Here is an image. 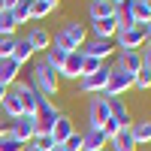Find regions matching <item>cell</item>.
<instances>
[{"label": "cell", "mask_w": 151, "mask_h": 151, "mask_svg": "<svg viewBox=\"0 0 151 151\" xmlns=\"http://www.w3.org/2000/svg\"><path fill=\"white\" fill-rule=\"evenodd\" d=\"M85 24L79 21H64V27H60L55 33V48H60V52H76V48H82L85 45Z\"/></svg>", "instance_id": "1"}, {"label": "cell", "mask_w": 151, "mask_h": 151, "mask_svg": "<svg viewBox=\"0 0 151 151\" xmlns=\"http://www.w3.org/2000/svg\"><path fill=\"white\" fill-rule=\"evenodd\" d=\"M30 85L36 88V94H40V97L48 100V97H55V94H58L60 79H58V73H55V70H48L42 60H40V64L33 67V73H30Z\"/></svg>", "instance_id": "2"}, {"label": "cell", "mask_w": 151, "mask_h": 151, "mask_svg": "<svg viewBox=\"0 0 151 151\" xmlns=\"http://www.w3.org/2000/svg\"><path fill=\"white\" fill-rule=\"evenodd\" d=\"M115 48L118 52H139V48L148 42L145 40V24H133V27H124L115 33Z\"/></svg>", "instance_id": "3"}, {"label": "cell", "mask_w": 151, "mask_h": 151, "mask_svg": "<svg viewBox=\"0 0 151 151\" xmlns=\"http://www.w3.org/2000/svg\"><path fill=\"white\" fill-rule=\"evenodd\" d=\"M6 130H9L12 139H18L21 145H27V142L36 139V118L33 115H21V118L12 121V127H6Z\"/></svg>", "instance_id": "4"}, {"label": "cell", "mask_w": 151, "mask_h": 151, "mask_svg": "<svg viewBox=\"0 0 151 151\" xmlns=\"http://www.w3.org/2000/svg\"><path fill=\"white\" fill-rule=\"evenodd\" d=\"M130 88H133V76H127V73H121V70L112 67L109 82H106V88H103V97H124Z\"/></svg>", "instance_id": "5"}, {"label": "cell", "mask_w": 151, "mask_h": 151, "mask_svg": "<svg viewBox=\"0 0 151 151\" xmlns=\"http://www.w3.org/2000/svg\"><path fill=\"white\" fill-rule=\"evenodd\" d=\"M12 94H15V97L21 100V109H24V115H36V109H40V100H42V97L36 94V88H33L30 82H18Z\"/></svg>", "instance_id": "6"}, {"label": "cell", "mask_w": 151, "mask_h": 151, "mask_svg": "<svg viewBox=\"0 0 151 151\" xmlns=\"http://www.w3.org/2000/svg\"><path fill=\"white\" fill-rule=\"evenodd\" d=\"M88 121H91V127H103L109 121V100L103 94L91 97V103H88Z\"/></svg>", "instance_id": "7"}, {"label": "cell", "mask_w": 151, "mask_h": 151, "mask_svg": "<svg viewBox=\"0 0 151 151\" xmlns=\"http://www.w3.org/2000/svg\"><path fill=\"white\" fill-rule=\"evenodd\" d=\"M109 73H112V67H103V70H97V73H91V76H82L79 79V88L85 94H103V88H106V82H109Z\"/></svg>", "instance_id": "8"}, {"label": "cell", "mask_w": 151, "mask_h": 151, "mask_svg": "<svg viewBox=\"0 0 151 151\" xmlns=\"http://www.w3.org/2000/svg\"><path fill=\"white\" fill-rule=\"evenodd\" d=\"M82 55L97 58V60H106V58L115 55V42H112V40H91V42L82 45Z\"/></svg>", "instance_id": "9"}, {"label": "cell", "mask_w": 151, "mask_h": 151, "mask_svg": "<svg viewBox=\"0 0 151 151\" xmlns=\"http://www.w3.org/2000/svg\"><path fill=\"white\" fill-rule=\"evenodd\" d=\"M109 145V136L103 133V127H88L82 133V151H103Z\"/></svg>", "instance_id": "10"}, {"label": "cell", "mask_w": 151, "mask_h": 151, "mask_svg": "<svg viewBox=\"0 0 151 151\" xmlns=\"http://www.w3.org/2000/svg\"><path fill=\"white\" fill-rule=\"evenodd\" d=\"M115 70L127 73V76H136L142 70V55L139 52H118V60H115Z\"/></svg>", "instance_id": "11"}, {"label": "cell", "mask_w": 151, "mask_h": 151, "mask_svg": "<svg viewBox=\"0 0 151 151\" xmlns=\"http://www.w3.org/2000/svg\"><path fill=\"white\" fill-rule=\"evenodd\" d=\"M82 52L76 48V52H70L67 58H64V67H60V73L58 76H64V79H82Z\"/></svg>", "instance_id": "12"}, {"label": "cell", "mask_w": 151, "mask_h": 151, "mask_svg": "<svg viewBox=\"0 0 151 151\" xmlns=\"http://www.w3.org/2000/svg\"><path fill=\"white\" fill-rule=\"evenodd\" d=\"M91 30H94V40H115L118 21H115V15H112V18H100V21H91Z\"/></svg>", "instance_id": "13"}, {"label": "cell", "mask_w": 151, "mask_h": 151, "mask_svg": "<svg viewBox=\"0 0 151 151\" xmlns=\"http://www.w3.org/2000/svg\"><path fill=\"white\" fill-rule=\"evenodd\" d=\"M118 3L115 0H91L88 3V12H91V21H100V18H112L115 15Z\"/></svg>", "instance_id": "14"}, {"label": "cell", "mask_w": 151, "mask_h": 151, "mask_svg": "<svg viewBox=\"0 0 151 151\" xmlns=\"http://www.w3.org/2000/svg\"><path fill=\"white\" fill-rule=\"evenodd\" d=\"M106 100H109V118L118 121L121 127H130V112L124 106V100L121 97H106Z\"/></svg>", "instance_id": "15"}, {"label": "cell", "mask_w": 151, "mask_h": 151, "mask_svg": "<svg viewBox=\"0 0 151 151\" xmlns=\"http://www.w3.org/2000/svg\"><path fill=\"white\" fill-rule=\"evenodd\" d=\"M70 136H73V121H70L67 115H60V118L55 121V127H52V139H55V145H64Z\"/></svg>", "instance_id": "16"}, {"label": "cell", "mask_w": 151, "mask_h": 151, "mask_svg": "<svg viewBox=\"0 0 151 151\" xmlns=\"http://www.w3.org/2000/svg\"><path fill=\"white\" fill-rule=\"evenodd\" d=\"M130 136L136 145H151V121H130Z\"/></svg>", "instance_id": "17"}, {"label": "cell", "mask_w": 151, "mask_h": 151, "mask_svg": "<svg viewBox=\"0 0 151 151\" xmlns=\"http://www.w3.org/2000/svg\"><path fill=\"white\" fill-rule=\"evenodd\" d=\"M109 145H112V151H136V142H133V136H130V127H121L109 139Z\"/></svg>", "instance_id": "18"}, {"label": "cell", "mask_w": 151, "mask_h": 151, "mask_svg": "<svg viewBox=\"0 0 151 151\" xmlns=\"http://www.w3.org/2000/svg\"><path fill=\"white\" fill-rule=\"evenodd\" d=\"M36 52H33V45H30V40L27 36H18V42H15V52H12V60L21 67V64H27V60L33 58Z\"/></svg>", "instance_id": "19"}, {"label": "cell", "mask_w": 151, "mask_h": 151, "mask_svg": "<svg viewBox=\"0 0 151 151\" xmlns=\"http://www.w3.org/2000/svg\"><path fill=\"white\" fill-rule=\"evenodd\" d=\"M18 64H15V60H0V85H3V88H9V85H15V79H18Z\"/></svg>", "instance_id": "20"}, {"label": "cell", "mask_w": 151, "mask_h": 151, "mask_svg": "<svg viewBox=\"0 0 151 151\" xmlns=\"http://www.w3.org/2000/svg\"><path fill=\"white\" fill-rule=\"evenodd\" d=\"M27 40H30V45H33V52H45V48L52 45V33H48L45 27H33V30L27 33Z\"/></svg>", "instance_id": "21"}, {"label": "cell", "mask_w": 151, "mask_h": 151, "mask_svg": "<svg viewBox=\"0 0 151 151\" xmlns=\"http://www.w3.org/2000/svg\"><path fill=\"white\" fill-rule=\"evenodd\" d=\"M70 52H60V48H55V45H48L45 48V58H42V64L48 67V70H55V73H60V67H64V58H67Z\"/></svg>", "instance_id": "22"}, {"label": "cell", "mask_w": 151, "mask_h": 151, "mask_svg": "<svg viewBox=\"0 0 151 151\" xmlns=\"http://www.w3.org/2000/svg\"><path fill=\"white\" fill-rule=\"evenodd\" d=\"M0 109H3V115H6V118H12V121L24 115V109H21V100H18L15 94H6V97H3V103H0Z\"/></svg>", "instance_id": "23"}, {"label": "cell", "mask_w": 151, "mask_h": 151, "mask_svg": "<svg viewBox=\"0 0 151 151\" xmlns=\"http://www.w3.org/2000/svg\"><path fill=\"white\" fill-rule=\"evenodd\" d=\"M12 12V18H15V24H27L33 18V6H30V0H18L15 6L9 9Z\"/></svg>", "instance_id": "24"}, {"label": "cell", "mask_w": 151, "mask_h": 151, "mask_svg": "<svg viewBox=\"0 0 151 151\" xmlns=\"http://www.w3.org/2000/svg\"><path fill=\"white\" fill-rule=\"evenodd\" d=\"M130 15H133V24H148L151 9L145 6V0H130Z\"/></svg>", "instance_id": "25"}, {"label": "cell", "mask_w": 151, "mask_h": 151, "mask_svg": "<svg viewBox=\"0 0 151 151\" xmlns=\"http://www.w3.org/2000/svg\"><path fill=\"white\" fill-rule=\"evenodd\" d=\"M15 30H18V24L12 18V12L0 9V36H15Z\"/></svg>", "instance_id": "26"}, {"label": "cell", "mask_w": 151, "mask_h": 151, "mask_svg": "<svg viewBox=\"0 0 151 151\" xmlns=\"http://www.w3.org/2000/svg\"><path fill=\"white\" fill-rule=\"evenodd\" d=\"M30 6H33V18H45L48 12L58 9V0H30Z\"/></svg>", "instance_id": "27"}, {"label": "cell", "mask_w": 151, "mask_h": 151, "mask_svg": "<svg viewBox=\"0 0 151 151\" xmlns=\"http://www.w3.org/2000/svg\"><path fill=\"white\" fill-rule=\"evenodd\" d=\"M15 42H18V36H0V60H9L12 58Z\"/></svg>", "instance_id": "28"}, {"label": "cell", "mask_w": 151, "mask_h": 151, "mask_svg": "<svg viewBox=\"0 0 151 151\" xmlns=\"http://www.w3.org/2000/svg\"><path fill=\"white\" fill-rule=\"evenodd\" d=\"M82 52V48H79ZM97 70H103V60H97V58H82V76H91V73H97Z\"/></svg>", "instance_id": "29"}, {"label": "cell", "mask_w": 151, "mask_h": 151, "mask_svg": "<svg viewBox=\"0 0 151 151\" xmlns=\"http://www.w3.org/2000/svg\"><path fill=\"white\" fill-rule=\"evenodd\" d=\"M133 88H139V91H148V88H151V73H148V70H139V73L133 76Z\"/></svg>", "instance_id": "30"}, {"label": "cell", "mask_w": 151, "mask_h": 151, "mask_svg": "<svg viewBox=\"0 0 151 151\" xmlns=\"http://www.w3.org/2000/svg\"><path fill=\"white\" fill-rule=\"evenodd\" d=\"M21 148H24V145H21L18 139H12V136H9V130L0 136V151H21Z\"/></svg>", "instance_id": "31"}, {"label": "cell", "mask_w": 151, "mask_h": 151, "mask_svg": "<svg viewBox=\"0 0 151 151\" xmlns=\"http://www.w3.org/2000/svg\"><path fill=\"white\" fill-rule=\"evenodd\" d=\"M64 151H82V133H76V130H73V136L64 142Z\"/></svg>", "instance_id": "32"}, {"label": "cell", "mask_w": 151, "mask_h": 151, "mask_svg": "<svg viewBox=\"0 0 151 151\" xmlns=\"http://www.w3.org/2000/svg\"><path fill=\"white\" fill-rule=\"evenodd\" d=\"M33 145H40L42 151H48V148H55V139H52V136H36Z\"/></svg>", "instance_id": "33"}, {"label": "cell", "mask_w": 151, "mask_h": 151, "mask_svg": "<svg viewBox=\"0 0 151 151\" xmlns=\"http://www.w3.org/2000/svg\"><path fill=\"white\" fill-rule=\"evenodd\" d=\"M139 55H142V70H148V73H151V42H148V48H142Z\"/></svg>", "instance_id": "34"}, {"label": "cell", "mask_w": 151, "mask_h": 151, "mask_svg": "<svg viewBox=\"0 0 151 151\" xmlns=\"http://www.w3.org/2000/svg\"><path fill=\"white\" fill-rule=\"evenodd\" d=\"M15 3H18V0H0V6H3V9H12Z\"/></svg>", "instance_id": "35"}, {"label": "cell", "mask_w": 151, "mask_h": 151, "mask_svg": "<svg viewBox=\"0 0 151 151\" xmlns=\"http://www.w3.org/2000/svg\"><path fill=\"white\" fill-rule=\"evenodd\" d=\"M21 151H42V148H40V145H33V142H27V145H24Z\"/></svg>", "instance_id": "36"}, {"label": "cell", "mask_w": 151, "mask_h": 151, "mask_svg": "<svg viewBox=\"0 0 151 151\" xmlns=\"http://www.w3.org/2000/svg\"><path fill=\"white\" fill-rule=\"evenodd\" d=\"M145 40H148V42H151V21H148V24H145Z\"/></svg>", "instance_id": "37"}, {"label": "cell", "mask_w": 151, "mask_h": 151, "mask_svg": "<svg viewBox=\"0 0 151 151\" xmlns=\"http://www.w3.org/2000/svg\"><path fill=\"white\" fill-rule=\"evenodd\" d=\"M6 94H9V91H6L3 85H0V103H3V97H6Z\"/></svg>", "instance_id": "38"}, {"label": "cell", "mask_w": 151, "mask_h": 151, "mask_svg": "<svg viewBox=\"0 0 151 151\" xmlns=\"http://www.w3.org/2000/svg\"><path fill=\"white\" fill-rule=\"evenodd\" d=\"M6 133V121H0V136H3Z\"/></svg>", "instance_id": "39"}, {"label": "cell", "mask_w": 151, "mask_h": 151, "mask_svg": "<svg viewBox=\"0 0 151 151\" xmlns=\"http://www.w3.org/2000/svg\"><path fill=\"white\" fill-rule=\"evenodd\" d=\"M48 151H64V145H55V148H48Z\"/></svg>", "instance_id": "40"}, {"label": "cell", "mask_w": 151, "mask_h": 151, "mask_svg": "<svg viewBox=\"0 0 151 151\" xmlns=\"http://www.w3.org/2000/svg\"><path fill=\"white\" fill-rule=\"evenodd\" d=\"M145 6H148V9H151V0H145Z\"/></svg>", "instance_id": "41"}, {"label": "cell", "mask_w": 151, "mask_h": 151, "mask_svg": "<svg viewBox=\"0 0 151 151\" xmlns=\"http://www.w3.org/2000/svg\"><path fill=\"white\" fill-rule=\"evenodd\" d=\"M115 3H124V0H115Z\"/></svg>", "instance_id": "42"}]
</instances>
